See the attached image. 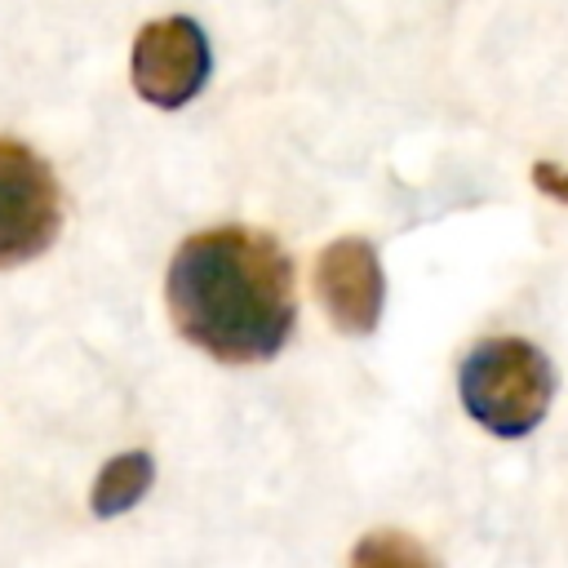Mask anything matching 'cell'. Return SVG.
I'll return each instance as SVG.
<instances>
[{
  "label": "cell",
  "instance_id": "cell-1",
  "mask_svg": "<svg viewBox=\"0 0 568 568\" xmlns=\"http://www.w3.org/2000/svg\"><path fill=\"white\" fill-rule=\"evenodd\" d=\"M173 328L222 364H262L293 333V266L253 226H213L178 244L164 280Z\"/></svg>",
  "mask_w": 568,
  "mask_h": 568
},
{
  "label": "cell",
  "instance_id": "cell-2",
  "mask_svg": "<svg viewBox=\"0 0 568 568\" xmlns=\"http://www.w3.org/2000/svg\"><path fill=\"white\" fill-rule=\"evenodd\" d=\"M457 390L466 413L501 435V439H519L528 435L555 395V373L550 359L524 342V337H484L466 351L462 368H457Z\"/></svg>",
  "mask_w": 568,
  "mask_h": 568
},
{
  "label": "cell",
  "instance_id": "cell-3",
  "mask_svg": "<svg viewBox=\"0 0 568 568\" xmlns=\"http://www.w3.org/2000/svg\"><path fill=\"white\" fill-rule=\"evenodd\" d=\"M58 226L62 191L53 169L18 138H0V271L40 257Z\"/></svg>",
  "mask_w": 568,
  "mask_h": 568
},
{
  "label": "cell",
  "instance_id": "cell-4",
  "mask_svg": "<svg viewBox=\"0 0 568 568\" xmlns=\"http://www.w3.org/2000/svg\"><path fill=\"white\" fill-rule=\"evenodd\" d=\"M209 36L195 18H155L133 40V89L160 106H186L209 80Z\"/></svg>",
  "mask_w": 568,
  "mask_h": 568
},
{
  "label": "cell",
  "instance_id": "cell-5",
  "mask_svg": "<svg viewBox=\"0 0 568 568\" xmlns=\"http://www.w3.org/2000/svg\"><path fill=\"white\" fill-rule=\"evenodd\" d=\"M315 293L342 333H351V337L373 333L382 320V302H386L377 248L359 235L333 240L315 262Z\"/></svg>",
  "mask_w": 568,
  "mask_h": 568
},
{
  "label": "cell",
  "instance_id": "cell-6",
  "mask_svg": "<svg viewBox=\"0 0 568 568\" xmlns=\"http://www.w3.org/2000/svg\"><path fill=\"white\" fill-rule=\"evenodd\" d=\"M151 475H155V462L146 453H120L111 457L98 479H93V493H89V506L98 519H111V515H124L129 506L142 501V493L151 488Z\"/></svg>",
  "mask_w": 568,
  "mask_h": 568
},
{
  "label": "cell",
  "instance_id": "cell-7",
  "mask_svg": "<svg viewBox=\"0 0 568 568\" xmlns=\"http://www.w3.org/2000/svg\"><path fill=\"white\" fill-rule=\"evenodd\" d=\"M351 568H439V564L430 559V550L417 537L382 528V532H368L351 550Z\"/></svg>",
  "mask_w": 568,
  "mask_h": 568
},
{
  "label": "cell",
  "instance_id": "cell-8",
  "mask_svg": "<svg viewBox=\"0 0 568 568\" xmlns=\"http://www.w3.org/2000/svg\"><path fill=\"white\" fill-rule=\"evenodd\" d=\"M532 182H537V191H546L550 200H559V204H568V169H559V164H532Z\"/></svg>",
  "mask_w": 568,
  "mask_h": 568
}]
</instances>
